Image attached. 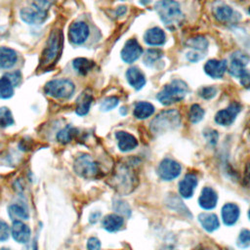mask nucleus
I'll return each mask as SVG.
<instances>
[{
  "label": "nucleus",
  "instance_id": "obj_54",
  "mask_svg": "<svg viewBox=\"0 0 250 250\" xmlns=\"http://www.w3.org/2000/svg\"><path fill=\"white\" fill-rule=\"evenodd\" d=\"M249 14H250V8H249Z\"/></svg>",
  "mask_w": 250,
  "mask_h": 250
},
{
  "label": "nucleus",
  "instance_id": "obj_44",
  "mask_svg": "<svg viewBox=\"0 0 250 250\" xmlns=\"http://www.w3.org/2000/svg\"><path fill=\"white\" fill-rule=\"evenodd\" d=\"M204 57H205V53H199V52H195V51H189L187 53L188 60L192 62L201 61Z\"/></svg>",
  "mask_w": 250,
  "mask_h": 250
},
{
  "label": "nucleus",
  "instance_id": "obj_7",
  "mask_svg": "<svg viewBox=\"0 0 250 250\" xmlns=\"http://www.w3.org/2000/svg\"><path fill=\"white\" fill-rule=\"evenodd\" d=\"M75 173L84 179H94L98 177L100 169L98 163L90 155H81L76 158L73 164Z\"/></svg>",
  "mask_w": 250,
  "mask_h": 250
},
{
  "label": "nucleus",
  "instance_id": "obj_35",
  "mask_svg": "<svg viewBox=\"0 0 250 250\" xmlns=\"http://www.w3.org/2000/svg\"><path fill=\"white\" fill-rule=\"evenodd\" d=\"M14 118L11 110L6 107L2 106L0 107V127L6 128L14 124Z\"/></svg>",
  "mask_w": 250,
  "mask_h": 250
},
{
  "label": "nucleus",
  "instance_id": "obj_39",
  "mask_svg": "<svg viewBox=\"0 0 250 250\" xmlns=\"http://www.w3.org/2000/svg\"><path fill=\"white\" fill-rule=\"evenodd\" d=\"M55 0H33L32 6L39 11L48 12V10L53 6Z\"/></svg>",
  "mask_w": 250,
  "mask_h": 250
},
{
  "label": "nucleus",
  "instance_id": "obj_1",
  "mask_svg": "<svg viewBox=\"0 0 250 250\" xmlns=\"http://www.w3.org/2000/svg\"><path fill=\"white\" fill-rule=\"evenodd\" d=\"M110 180L112 188L121 195L130 194L139 185L138 173L133 165L128 163L116 165Z\"/></svg>",
  "mask_w": 250,
  "mask_h": 250
},
{
  "label": "nucleus",
  "instance_id": "obj_13",
  "mask_svg": "<svg viewBox=\"0 0 250 250\" xmlns=\"http://www.w3.org/2000/svg\"><path fill=\"white\" fill-rule=\"evenodd\" d=\"M250 61V58L247 54L243 53L242 51H236L230 56V65L229 68V73L238 78L239 75L242 73V71L247 65L248 62Z\"/></svg>",
  "mask_w": 250,
  "mask_h": 250
},
{
  "label": "nucleus",
  "instance_id": "obj_9",
  "mask_svg": "<svg viewBox=\"0 0 250 250\" xmlns=\"http://www.w3.org/2000/svg\"><path fill=\"white\" fill-rule=\"evenodd\" d=\"M240 110H241L240 104L237 102H232L226 108L219 110L216 113L214 120L218 125L229 126L230 124L233 123V121L236 118V115L240 112Z\"/></svg>",
  "mask_w": 250,
  "mask_h": 250
},
{
  "label": "nucleus",
  "instance_id": "obj_27",
  "mask_svg": "<svg viewBox=\"0 0 250 250\" xmlns=\"http://www.w3.org/2000/svg\"><path fill=\"white\" fill-rule=\"evenodd\" d=\"M213 15L219 21L226 22L230 21L233 17V10L230 6L225 3H220L213 8Z\"/></svg>",
  "mask_w": 250,
  "mask_h": 250
},
{
  "label": "nucleus",
  "instance_id": "obj_11",
  "mask_svg": "<svg viewBox=\"0 0 250 250\" xmlns=\"http://www.w3.org/2000/svg\"><path fill=\"white\" fill-rule=\"evenodd\" d=\"M120 55L124 62L133 63L143 55V48L136 39L132 38L126 41Z\"/></svg>",
  "mask_w": 250,
  "mask_h": 250
},
{
  "label": "nucleus",
  "instance_id": "obj_16",
  "mask_svg": "<svg viewBox=\"0 0 250 250\" xmlns=\"http://www.w3.org/2000/svg\"><path fill=\"white\" fill-rule=\"evenodd\" d=\"M218 194L211 187H204L198 197V204L204 210H212L217 206Z\"/></svg>",
  "mask_w": 250,
  "mask_h": 250
},
{
  "label": "nucleus",
  "instance_id": "obj_2",
  "mask_svg": "<svg viewBox=\"0 0 250 250\" xmlns=\"http://www.w3.org/2000/svg\"><path fill=\"white\" fill-rule=\"evenodd\" d=\"M154 9L161 21L169 28H176L184 20L181 6L175 0H160L155 3Z\"/></svg>",
  "mask_w": 250,
  "mask_h": 250
},
{
  "label": "nucleus",
  "instance_id": "obj_21",
  "mask_svg": "<svg viewBox=\"0 0 250 250\" xmlns=\"http://www.w3.org/2000/svg\"><path fill=\"white\" fill-rule=\"evenodd\" d=\"M115 138L117 140L118 148L123 152L133 150L138 146V141L135 136L128 132L118 131L115 133Z\"/></svg>",
  "mask_w": 250,
  "mask_h": 250
},
{
  "label": "nucleus",
  "instance_id": "obj_29",
  "mask_svg": "<svg viewBox=\"0 0 250 250\" xmlns=\"http://www.w3.org/2000/svg\"><path fill=\"white\" fill-rule=\"evenodd\" d=\"M187 46L190 48L191 51L205 53L208 49V40L202 35H195L188 40Z\"/></svg>",
  "mask_w": 250,
  "mask_h": 250
},
{
  "label": "nucleus",
  "instance_id": "obj_53",
  "mask_svg": "<svg viewBox=\"0 0 250 250\" xmlns=\"http://www.w3.org/2000/svg\"><path fill=\"white\" fill-rule=\"evenodd\" d=\"M248 218H249V220H250V209H249V211H248Z\"/></svg>",
  "mask_w": 250,
  "mask_h": 250
},
{
  "label": "nucleus",
  "instance_id": "obj_19",
  "mask_svg": "<svg viewBox=\"0 0 250 250\" xmlns=\"http://www.w3.org/2000/svg\"><path fill=\"white\" fill-rule=\"evenodd\" d=\"M240 215V209L238 205L235 203H226L221 210V216L223 223L226 226L231 227L233 226L239 218Z\"/></svg>",
  "mask_w": 250,
  "mask_h": 250
},
{
  "label": "nucleus",
  "instance_id": "obj_14",
  "mask_svg": "<svg viewBox=\"0 0 250 250\" xmlns=\"http://www.w3.org/2000/svg\"><path fill=\"white\" fill-rule=\"evenodd\" d=\"M198 184L197 176L194 173H187L179 183V192L184 198H190Z\"/></svg>",
  "mask_w": 250,
  "mask_h": 250
},
{
  "label": "nucleus",
  "instance_id": "obj_45",
  "mask_svg": "<svg viewBox=\"0 0 250 250\" xmlns=\"http://www.w3.org/2000/svg\"><path fill=\"white\" fill-rule=\"evenodd\" d=\"M241 85L245 88H250V72L247 69H244L238 77Z\"/></svg>",
  "mask_w": 250,
  "mask_h": 250
},
{
  "label": "nucleus",
  "instance_id": "obj_4",
  "mask_svg": "<svg viewBox=\"0 0 250 250\" xmlns=\"http://www.w3.org/2000/svg\"><path fill=\"white\" fill-rule=\"evenodd\" d=\"M181 124L180 112L176 109H165L158 113L150 122V131L160 135L178 128Z\"/></svg>",
  "mask_w": 250,
  "mask_h": 250
},
{
  "label": "nucleus",
  "instance_id": "obj_37",
  "mask_svg": "<svg viewBox=\"0 0 250 250\" xmlns=\"http://www.w3.org/2000/svg\"><path fill=\"white\" fill-rule=\"evenodd\" d=\"M236 244L240 248H247L250 246V230L247 229H243L240 230Z\"/></svg>",
  "mask_w": 250,
  "mask_h": 250
},
{
  "label": "nucleus",
  "instance_id": "obj_25",
  "mask_svg": "<svg viewBox=\"0 0 250 250\" xmlns=\"http://www.w3.org/2000/svg\"><path fill=\"white\" fill-rule=\"evenodd\" d=\"M92 102H93V96L90 93L88 92L81 93L76 101V108H75L76 114L79 116L86 115L90 110Z\"/></svg>",
  "mask_w": 250,
  "mask_h": 250
},
{
  "label": "nucleus",
  "instance_id": "obj_31",
  "mask_svg": "<svg viewBox=\"0 0 250 250\" xmlns=\"http://www.w3.org/2000/svg\"><path fill=\"white\" fill-rule=\"evenodd\" d=\"M73 68L82 75L87 74L94 66V62L88 59L85 58H76L72 62Z\"/></svg>",
  "mask_w": 250,
  "mask_h": 250
},
{
  "label": "nucleus",
  "instance_id": "obj_28",
  "mask_svg": "<svg viewBox=\"0 0 250 250\" xmlns=\"http://www.w3.org/2000/svg\"><path fill=\"white\" fill-rule=\"evenodd\" d=\"M8 215L11 220L13 221H22V220H27L29 217L27 209L19 203L11 204L8 207Z\"/></svg>",
  "mask_w": 250,
  "mask_h": 250
},
{
  "label": "nucleus",
  "instance_id": "obj_40",
  "mask_svg": "<svg viewBox=\"0 0 250 250\" xmlns=\"http://www.w3.org/2000/svg\"><path fill=\"white\" fill-rule=\"evenodd\" d=\"M5 77H7L10 82L12 83V85L14 87H18L21 82V73L20 70H15V71H11V72H8Z\"/></svg>",
  "mask_w": 250,
  "mask_h": 250
},
{
  "label": "nucleus",
  "instance_id": "obj_49",
  "mask_svg": "<svg viewBox=\"0 0 250 250\" xmlns=\"http://www.w3.org/2000/svg\"><path fill=\"white\" fill-rule=\"evenodd\" d=\"M22 250H37L36 242H35V241H32V242H30L29 244H26V246H25L24 249H22Z\"/></svg>",
  "mask_w": 250,
  "mask_h": 250
},
{
  "label": "nucleus",
  "instance_id": "obj_43",
  "mask_svg": "<svg viewBox=\"0 0 250 250\" xmlns=\"http://www.w3.org/2000/svg\"><path fill=\"white\" fill-rule=\"evenodd\" d=\"M114 205H117V206H115L114 208H115V210L118 212V213H122V215H126L127 217H129L130 216V214H131V211H130V208H129V206L127 205V203L126 202H123V201H116L115 203H114Z\"/></svg>",
  "mask_w": 250,
  "mask_h": 250
},
{
  "label": "nucleus",
  "instance_id": "obj_3",
  "mask_svg": "<svg viewBox=\"0 0 250 250\" xmlns=\"http://www.w3.org/2000/svg\"><path fill=\"white\" fill-rule=\"evenodd\" d=\"M188 91V84L181 79H174L166 84L157 94V101L163 105H171L185 99Z\"/></svg>",
  "mask_w": 250,
  "mask_h": 250
},
{
  "label": "nucleus",
  "instance_id": "obj_12",
  "mask_svg": "<svg viewBox=\"0 0 250 250\" xmlns=\"http://www.w3.org/2000/svg\"><path fill=\"white\" fill-rule=\"evenodd\" d=\"M20 17L27 24H41L48 19V12H42L31 7H24L20 11Z\"/></svg>",
  "mask_w": 250,
  "mask_h": 250
},
{
  "label": "nucleus",
  "instance_id": "obj_42",
  "mask_svg": "<svg viewBox=\"0 0 250 250\" xmlns=\"http://www.w3.org/2000/svg\"><path fill=\"white\" fill-rule=\"evenodd\" d=\"M203 134H204V137L208 141L209 144H211V145H216L217 144L218 139H219L217 131H215L213 129H207V130L204 131Z\"/></svg>",
  "mask_w": 250,
  "mask_h": 250
},
{
  "label": "nucleus",
  "instance_id": "obj_15",
  "mask_svg": "<svg viewBox=\"0 0 250 250\" xmlns=\"http://www.w3.org/2000/svg\"><path fill=\"white\" fill-rule=\"evenodd\" d=\"M228 68L226 60L211 59L204 64V72L211 78H222Z\"/></svg>",
  "mask_w": 250,
  "mask_h": 250
},
{
  "label": "nucleus",
  "instance_id": "obj_6",
  "mask_svg": "<svg viewBox=\"0 0 250 250\" xmlns=\"http://www.w3.org/2000/svg\"><path fill=\"white\" fill-rule=\"evenodd\" d=\"M44 91L48 96L54 99L65 100L69 99L73 95L75 86L74 83L69 79L59 78L47 82L44 87Z\"/></svg>",
  "mask_w": 250,
  "mask_h": 250
},
{
  "label": "nucleus",
  "instance_id": "obj_38",
  "mask_svg": "<svg viewBox=\"0 0 250 250\" xmlns=\"http://www.w3.org/2000/svg\"><path fill=\"white\" fill-rule=\"evenodd\" d=\"M217 88L214 86H204L198 90V95L204 100H211L217 95Z\"/></svg>",
  "mask_w": 250,
  "mask_h": 250
},
{
  "label": "nucleus",
  "instance_id": "obj_5",
  "mask_svg": "<svg viewBox=\"0 0 250 250\" xmlns=\"http://www.w3.org/2000/svg\"><path fill=\"white\" fill-rule=\"evenodd\" d=\"M62 48V35L60 30H53L42 53L41 65L48 66L58 60Z\"/></svg>",
  "mask_w": 250,
  "mask_h": 250
},
{
  "label": "nucleus",
  "instance_id": "obj_50",
  "mask_svg": "<svg viewBox=\"0 0 250 250\" xmlns=\"http://www.w3.org/2000/svg\"><path fill=\"white\" fill-rule=\"evenodd\" d=\"M159 250H178V249L175 248V247L172 246V245H164V246H162Z\"/></svg>",
  "mask_w": 250,
  "mask_h": 250
},
{
  "label": "nucleus",
  "instance_id": "obj_55",
  "mask_svg": "<svg viewBox=\"0 0 250 250\" xmlns=\"http://www.w3.org/2000/svg\"><path fill=\"white\" fill-rule=\"evenodd\" d=\"M0 33H1V28H0Z\"/></svg>",
  "mask_w": 250,
  "mask_h": 250
},
{
  "label": "nucleus",
  "instance_id": "obj_36",
  "mask_svg": "<svg viewBox=\"0 0 250 250\" xmlns=\"http://www.w3.org/2000/svg\"><path fill=\"white\" fill-rule=\"evenodd\" d=\"M118 104H119V99L115 96H110V97L105 98L102 102L100 108L102 111H109V110L115 108Z\"/></svg>",
  "mask_w": 250,
  "mask_h": 250
},
{
  "label": "nucleus",
  "instance_id": "obj_30",
  "mask_svg": "<svg viewBox=\"0 0 250 250\" xmlns=\"http://www.w3.org/2000/svg\"><path fill=\"white\" fill-rule=\"evenodd\" d=\"M162 55L163 53L160 49H156V48L147 49L144 54L143 62L146 66L151 67L153 66L154 63H156L162 58Z\"/></svg>",
  "mask_w": 250,
  "mask_h": 250
},
{
  "label": "nucleus",
  "instance_id": "obj_48",
  "mask_svg": "<svg viewBox=\"0 0 250 250\" xmlns=\"http://www.w3.org/2000/svg\"><path fill=\"white\" fill-rule=\"evenodd\" d=\"M127 12V7L126 6H120L116 10V15L117 16H123Z\"/></svg>",
  "mask_w": 250,
  "mask_h": 250
},
{
  "label": "nucleus",
  "instance_id": "obj_18",
  "mask_svg": "<svg viewBox=\"0 0 250 250\" xmlns=\"http://www.w3.org/2000/svg\"><path fill=\"white\" fill-rule=\"evenodd\" d=\"M144 41L152 47L162 46L166 42V34L162 28L154 26L145 32Z\"/></svg>",
  "mask_w": 250,
  "mask_h": 250
},
{
  "label": "nucleus",
  "instance_id": "obj_8",
  "mask_svg": "<svg viewBox=\"0 0 250 250\" xmlns=\"http://www.w3.org/2000/svg\"><path fill=\"white\" fill-rule=\"evenodd\" d=\"M182 167L179 162L171 158H164L157 167V173L163 181H173L181 174Z\"/></svg>",
  "mask_w": 250,
  "mask_h": 250
},
{
  "label": "nucleus",
  "instance_id": "obj_26",
  "mask_svg": "<svg viewBox=\"0 0 250 250\" xmlns=\"http://www.w3.org/2000/svg\"><path fill=\"white\" fill-rule=\"evenodd\" d=\"M154 112V106L148 102H139L136 104L133 114L137 119H146L150 117Z\"/></svg>",
  "mask_w": 250,
  "mask_h": 250
},
{
  "label": "nucleus",
  "instance_id": "obj_51",
  "mask_svg": "<svg viewBox=\"0 0 250 250\" xmlns=\"http://www.w3.org/2000/svg\"><path fill=\"white\" fill-rule=\"evenodd\" d=\"M246 126H247V129L250 131V121L247 122V125H246Z\"/></svg>",
  "mask_w": 250,
  "mask_h": 250
},
{
  "label": "nucleus",
  "instance_id": "obj_17",
  "mask_svg": "<svg viewBox=\"0 0 250 250\" xmlns=\"http://www.w3.org/2000/svg\"><path fill=\"white\" fill-rule=\"evenodd\" d=\"M11 234L17 242L26 244L30 239L31 231L29 227L23 224L22 221H14L11 229Z\"/></svg>",
  "mask_w": 250,
  "mask_h": 250
},
{
  "label": "nucleus",
  "instance_id": "obj_23",
  "mask_svg": "<svg viewBox=\"0 0 250 250\" xmlns=\"http://www.w3.org/2000/svg\"><path fill=\"white\" fill-rule=\"evenodd\" d=\"M18 61L16 51L8 47H0V68L9 69L13 67Z\"/></svg>",
  "mask_w": 250,
  "mask_h": 250
},
{
  "label": "nucleus",
  "instance_id": "obj_41",
  "mask_svg": "<svg viewBox=\"0 0 250 250\" xmlns=\"http://www.w3.org/2000/svg\"><path fill=\"white\" fill-rule=\"evenodd\" d=\"M10 236V227L8 224L0 220V241H6Z\"/></svg>",
  "mask_w": 250,
  "mask_h": 250
},
{
  "label": "nucleus",
  "instance_id": "obj_20",
  "mask_svg": "<svg viewBox=\"0 0 250 250\" xmlns=\"http://www.w3.org/2000/svg\"><path fill=\"white\" fill-rule=\"evenodd\" d=\"M126 79L129 85L135 90H141L146 85V76L137 66H131L126 71Z\"/></svg>",
  "mask_w": 250,
  "mask_h": 250
},
{
  "label": "nucleus",
  "instance_id": "obj_10",
  "mask_svg": "<svg viewBox=\"0 0 250 250\" xmlns=\"http://www.w3.org/2000/svg\"><path fill=\"white\" fill-rule=\"evenodd\" d=\"M89 33V26L84 21H74L68 28L69 41L74 45L83 44L87 40Z\"/></svg>",
  "mask_w": 250,
  "mask_h": 250
},
{
  "label": "nucleus",
  "instance_id": "obj_34",
  "mask_svg": "<svg viewBox=\"0 0 250 250\" xmlns=\"http://www.w3.org/2000/svg\"><path fill=\"white\" fill-rule=\"evenodd\" d=\"M204 109L197 104H192L190 107H189V110H188V119L191 123H198L200 122L203 117H204Z\"/></svg>",
  "mask_w": 250,
  "mask_h": 250
},
{
  "label": "nucleus",
  "instance_id": "obj_22",
  "mask_svg": "<svg viewBox=\"0 0 250 250\" xmlns=\"http://www.w3.org/2000/svg\"><path fill=\"white\" fill-rule=\"evenodd\" d=\"M123 217L117 214H108L102 221L103 228L108 232H115L119 230L123 227Z\"/></svg>",
  "mask_w": 250,
  "mask_h": 250
},
{
  "label": "nucleus",
  "instance_id": "obj_46",
  "mask_svg": "<svg viewBox=\"0 0 250 250\" xmlns=\"http://www.w3.org/2000/svg\"><path fill=\"white\" fill-rule=\"evenodd\" d=\"M88 250H101V241L97 237H90L87 241Z\"/></svg>",
  "mask_w": 250,
  "mask_h": 250
},
{
  "label": "nucleus",
  "instance_id": "obj_32",
  "mask_svg": "<svg viewBox=\"0 0 250 250\" xmlns=\"http://www.w3.org/2000/svg\"><path fill=\"white\" fill-rule=\"evenodd\" d=\"M76 135L77 129L70 125H67L65 128L59 131V133L57 134V140L62 144H67L71 142Z\"/></svg>",
  "mask_w": 250,
  "mask_h": 250
},
{
  "label": "nucleus",
  "instance_id": "obj_24",
  "mask_svg": "<svg viewBox=\"0 0 250 250\" xmlns=\"http://www.w3.org/2000/svg\"><path fill=\"white\" fill-rule=\"evenodd\" d=\"M198 222L208 232H213L220 227L219 219L214 213H200L198 215Z\"/></svg>",
  "mask_w": 250,
  "mask_h": 250
},
{
  "label": "nucleus",
  "instance_id": "obj_52",
  "mask_svg": "<svg viewBox=\"0 0 250 250\" xmlns=\"http://www.w3.org/2000/svg\"><path fill=\"white\" fill-rule=\"evenodd\" d=\"M0 250H11L10 248H6V247H2Z\"/></svg>",
  "mask_w": 250,
  "mask_h": 250
},
{
  "label": "nucleus",
  "instance_id": "obj_33",
  "mask_svg": "<svg viewBox=\"0 0 250 250\" xmlns=\"http://www.w3.org/2000/svg\"><path fill=\"white\" fill-rule=\"evenodd\" d=\"M14 95V86L10 80L3 76L0 78V99H10Z\"/></svg>",
  "mask_w": 250,
  "mask_h": 250
},
{
  "label": "nucleus",
  "instance_id": "obj_47",
  "mask_svg": "<svg viewBox=\"0 0 250 250\" xmlns=\"http://www.w3.org/2000/svg\"><path fill=\"white\" fill-rule=\"evenodd\" d=\"M244 181L247 184H250V162L246 164L245 166V172H244Z\"/></svg>",
  "mask_w": 250,
  "mask_h": 250
}]
</instances>
